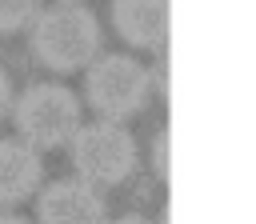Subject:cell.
Returning a JSON list of instances; mask_svg holds the SVG:
<instances>
[{"label": "cell", "mask_w": 256, "mask_h": 224, "mask_svg": "<svg viewBox=\"0 0 256 224\" xmlns=\"http://www.w3.org/2000/svg\"><path fill=\"white\" fill-rule=\"evenodd\" d=\"M148 88H152V80H148L144 64H136L132 56H120V52L96 56L88 64V72H84V96H88V104L104 120H116V124L124 116H132V112L144 108Z\"/></svg>", "instance_id": "3957f363"}, {"label": "cell", "mask_w": 256, "mask_h": 224, "mask_svg": "<svg viewBox=\"0 0 256 224\" xmlns=\"http://www.w3.org/2000/svg\"><path fill=\"white\" fill-rule=\"evenodd\" d=\"M44 164L40 152L32 144H24L20 136L0 140V204H20L40 188Z\"/></svg>", "instance_id": "52a82bcc"}, {"label": "cell", "mask_w": 256, "mask_h": 224, "mask_svg": "<svg viewBox=\"0 0 256 224\" xmlns=\"http://www.w3.org/2000/svg\"><path fill=\"white\" fill-rule=\"evenodd\" d=\"M40 16V0H0V32H16Z\"/></svg>", "instance_id": "ba28073f"}, {"label": "cell", "mask_w": 256, "mask_h": 224, "mask_svg": "<svg viewBox=\"0 0 256 224\" xmlns=\"http://www.w3.org/2000/svg\"><path fill=\"white\" fill-rule=\"evenodd\" d=\"M40 224H108V204L88 180H56L36 200Z\"/></svg>", "instance_id": "5b68a950"}, {"label": "cell", "mask_w": 256, "mask_h": 224, "mask_svg": "<svg viewBox=\"0 0 256 224\" xmlns=\"http://www.w3.org/2000/svg\"><path fill=\"white\" fill-rule=\"evenodd\" d=\"M108 224H152V220H144V216H116V220H108Z\"/></svg>", "instance_id": "8fae6325"}, {"label": "cell", "mask_w": 256, "mask_h": 224, "mask_svg": "<svg viewBox=\"0 0 256 224\" xmlns=\"http://www.w3.org/2000/svg\"><path fill=\"white\" fill-rule=\"evenodd\" d=\"M152 156H156V172H160V176H168V132H160V136H156Z\"/></svg>", "instance_id": "9c48e42d"}, {"label": "cell", "mask_w": 256, "mask_h": 224, "mask_svg": "<svg viewBox=\"0 0 256 224\" xmlns=\"http://www.w3.org/2000/svg\"><path fill=\"white\" fill-rule=\"evenodd\" d=\"M72 164H76L80 180H88L92 188L120 184L136 168V140L116 120L80 124V132L72 136Z\"/></svg>", "instance_id": "277c9868"}, {"label": "cell", "mask_w": 256, "mask_h": 224, "mask_svg": "<svg viewBox=\"0 0 256 224\" xmlns=\"http://www.w3.org/2000/svg\"><path fill=\"white\" fill-rule=\"evenodd\" d=\"M12 112V84H8V76L0 72V120Z\"/></svg>", "instance_id": "30bf717a"}, {"label": "cell", "mask_w": 256, "mask_h": 224, "mask_svg": "<svg viewBox=\"0 0 256 224\" xmlns=\"http://www.w3.org/2000/svg\"><path fill=\"white\" fill-rule=\"evenodd\" d=\"M112 24L132 48H164L168 0H112Z\"/></svg>", "instance_id": "8992f818"}, {"label": "cell", "mask_w": 256, "mask_h": 224, "mask_svg": "<svg viewBox=\"0 0 256 224\" xmlns=\"http://www.w3.org/2000/svg\"><path fill=\"white\" fill-rule=\"evenodd\" d=\"M60 4H76V0H60Z\"/></svg>", "instance_id": "4fadbf2b"}, {"label": "cell", "mask_w": 256, "mask_h": 224, "mask_svg": "<svg viewBox=\"0 0 256 224\" xmlns=\"http://www.w3.org/2000/svg\"><path fill=\"white\" fill-rule=\"evenodd\" d=\"M32 52L52 72L88 68L100 52V24L80 4H52L32 20Z\"/></svg>", "instance_id": "6da1fadb"}, {"label": "cell", "mask_w": 256, "mask_h": 224, "mask_svg": "<svg viewBox=\"0 0 256 224\" xmlns=\"http://www.w3.org/2000/svg\"><path fill=\"white\" fill-rule=\"evenodd\" d=\"M0 224H24L20 216H12V212H0Z\"/></svg>", "instance_id": "7c38bea8"}, {"label": "cell", "mask_w": 256, "mask_h": 224, "mask_svg": "<svg viewBox=\"0 0 256 224\" xmlns=\"http://www.w3.org/2000/svg\"><path fill=\"white\" fill-rule=\"evenodd\" d=\"M16 136L40 148H64L80 132V100L64 84H32L12 104Z\"/></svg>", "instance_id": "7a4b0ae2"}]
</instances>
